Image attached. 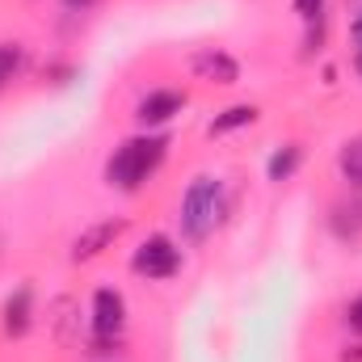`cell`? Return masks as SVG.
<instances>
[{"label":"cell","mask_w":362,"mask_h":362,"mask_svg":"<svg viewBox=\"0 0 362 362\" xmlns=\"http://www.w3.org/2000/svg\"><path fill=\"white\" fill-rule=\"evenodd\" d=\"M165 135H135L127 139L110 160H105V181L114 189H139L165 160Z\"/></svg>","instance_id":"1"},{"label":"cell","mask_w":362,"mask_h":362,"mask_svg":"<svg viewBox=\"0 0 362 362\" xmlns=\"http://www.w3.org/2000/svg\"><path fill=\"white\" fill-rule=\"evenodd\" d=\"M223 219V181L219 177H194L181 194V236L185 240H206L215 223Z\"/></svg>","instance_id":"2"},{"label":"cell","mask_w":362,"mask_h":362,"mask_svg":"<svg viewBox=\"0 0 362 362\" xmlns=\"http://www.w3.org/2000/svg\"><path fill=\"white\" fill-rule=\"evenodd\" d=\"M131 266H135V274H144V278H173L181 270V249L169 236H148L135 249Z\"/></svg>","instance_id":"3"},{"label":"cell","mask_w":362,"mask_h":362,"mask_svg":"<svg viewBox=\"0 0 362 362\" xmlns=\"http://www.w3.org/2000/svg\"><path fill=\"white\" fill-rule=\"evenodd\" d=\"M93 337H118L122 325H127V299L114 291V286H101L93 295Z\"/></svg>","instance_id":"4"},{"label":"cell","mask_w":362,"mask_h":362,"mask_svg":"<svg viewBox=\"0 0 362 362\" xmlns=\"http://www.w3.org/2000/svg\"><path fill=\"white\" fill-rule=\"evenodd\" d=\"M185 110V97L173 89H152L148 97H139V105H135V118L144 122V127H160V122H169L173 114Z\"/></svg>","instance_id":"5"},{"label":"cell","mask_w":362,"mask_h":362,"mask_svg":"<svg viewBox=\"0 0 362 362\" xmlns=\"http://www.w3.org/2000/svg\"><path fill=\"white\" fill-rule=\"evenodd\" d=\"M194 72L202 81H211V85H236L240 81V64L228 51H215V47H206V51L194 55Z\"/></svg>","instance_id":"6"},{"label":"cell","mask_w":362,"mask_h":362,"mask_svg":"<svg viewBox=\"0 0 362 362\" xmlns=\"http://www.w3.org/2000/svg\"><path fill=\"white\" fill-rule=\"evenodd\" d=\"M122 232V219H101V223H93V228H85L76 240H72V262H89V257H97L101 249H110L114 245V236Z\"/></svg>","instance_id":"7"},{"label":"cell","mask_w":362,"mask_h":362,"mask_svg":"<svg viewBox=\"0 0 362 362\" xmlns=\"http://www.w3.org/2000/svg\"><path fill=\"white\" fill-rule=\"evenodd\" d=\"M30 325H34V291L30 286H17L4 299V333L8 337H21Z\"/></svg>","instance_id":"8"},{"label":"cell","mask_w":362,"mask_h":362,"mask_svg":"<svg viewBox=\"0 0 362 362\" xmlns=\"http://www.w3.org/2000/svg\"><path fill=\"white\" fill-rule=\"evenodd\" d=\"M299 160H303V152H299V144H286V148H278L270 156V165H266V173L270 181H286L295 169H299Z\"/></svg>","instance_id":"9"},{"label":"cell","mask_w":362,"mask_h":362,"mask_svg":"<svg viewBox=\"0 0 362 362\" xmlns=\"http://www.w3.org/2000/svg\"><path fill=\"white\" fill-rule=\"evenodd\" d=\"M253 118H257V105H232V110H223L206 131H211V135H228V131H236V127H249Z\"/></svg>","instance_id":"10"},{"label":"cell","mask_w":362,"mask_h":362,"mask_svg":"<svg viewBox=\"0 0 362 362\" xmlns=\"http://www.w3.org/2000/svg\"><path fill=\"white\" fill-rule=\"evenodd\" d=\"M337 169H341V177L350 181V185L362 189V139H350V144L337 152Z\"/></svg>","instance_id":"11"},{"label":"cell","mask_w":362,"mask_h":362,"mask_svg":"<svg viewBox=\"0 0 362 362\" xmlns=\"http://www.w3.org/2000/svg\"><path fill=\"white\" fill-rule=\"evenodd\" d=\"M21 68H25V51H21L17 42H0V85L13 81Z\"/></svg>","instance_id":"12"},{"label":"cell","mask_w":362,"mask_h":362,"mask_svg":"<svg viewBox=\"0 0 362 362\" xmlns=\"http://www.w3.org/2000/svg\"><path fill=\"white\" fill-rule=\"evenodd\" d=\"M346 325H350L354 333H362V295L358 299H350V308H346Z\"/></svg>","instance_id":"13"},{"label":"cell","mask_w":362,"mask_h":362,"mask_svg":"<svg viewBox=\"0 0 362 362\" xmlns=\"http://www.w3.org/2000/svg\"><path fill=\"white\" fill-rule=\"evenodd\" d=\"M295 4H299V13L312 21V17H320V4H325V0H295Z\"/></svg>","instance_id":"14"},{"label":"cell","mask_w":362,"mask_h":362,"mask_svg":"<svg viewBox=\"0 0 362 362\" xmlns=\"http://www.w3.org/2000/svg\"><path fill=\"white\" fill-rule=\"evenodd\" d=\"M350 38H354V51H362V8L354 13V21H350Z\"/></svg>","instance_id":"15"},{"label":"cell","mask_w":362,"mask_h":362,"mask_svg":"<svg viewBox=\"0 0 362 362\" xmlns=\"http://www.w3.org/2000/svg\"><path fill=\"white\" fill-rule=\"evenodd\" d=\"M64 4H68V8H89L93 0H64Z\"/></svg>","instance_id":"16"},{"label":"cell","mask_w":362,"mask_h":362,"mask_svg":"<svg viewBox=\"0 0 362 362\" xmlns=\"http://www.w3.org/2000/svg\"><path fill=\"white\" fill-rule=\"evenodd\" d=\"M354 68H358V76H362V51H354Z\"/></svg>","instance_id":"17"}]
</instances>
